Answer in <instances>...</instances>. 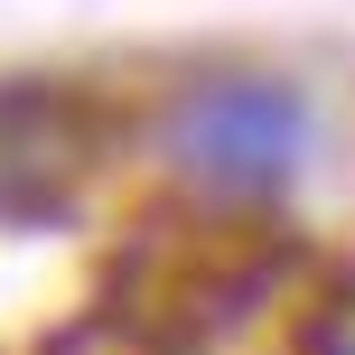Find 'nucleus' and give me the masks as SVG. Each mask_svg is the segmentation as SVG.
<instances>
[{"label":"nucleus","instance_id":"nucleus-1","mask_svg":"<svg viewBox=\"0 0 355 355\" xmlns=\"http://www.w3.org/2000/svg\"><path fill=\"white\" fill-rule=\"evenodd\" d=\"M168 150L187 178H206L225 196H271L309 159V103L281 75H206V85L178 94Z\"/></svg>","mask_w":355,"mask_h":355},{"label":"nucleus","instance_id":"nucleus-2","mask_svg":"<svg viewBox=\"0 0 355 355\" xmlns=\"http://www.w3.org/2000/svg\"><path fill=\"white\" fill-rule=\"evenodd\" d=\"M112 141V103L56 75H10L0 85V225H47L75 206Z\"/></svg>","mask_w":355,"mask_h":355}]
</instances>
